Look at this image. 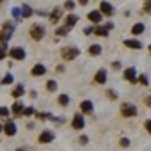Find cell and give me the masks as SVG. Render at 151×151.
Instances as JSON below:
<instances>
[{
    "label": "cell",
    "mask_w": 151,
    "mask_h": 151,
    "mask_svg": "<svg viewBox=\"0 0 151 151\" xmlns=\"http://www.w3.org/2000/svg\"><path fill=\"white\" fill-rule=\"evenodd\" d=\"M78 53H80V50H78L77 46H64V48L60 50V55H62L64 60H73V59H77Z\"/></svg>",
    "instance_id": "cell-1"
},
{
    "label": "cell",
    "mask_w": 151,
    "mask_h": 151,
    "mask_svg": "<svg viewBox=\"0 0 151 151\" xmlns=\"http://www.w3.org/2000/svg\"><path fill=\"white\" fill-rule=\"evenodd\" d=\"M137 112H139L137 107L132 105V103H123V107H121V114H123L124 117H135Z\"/></svg>",
    "instance_id": "cell-2"
},
{
    "label": "cell",
    "mask_w": 151,
    "mask_h": 151,
    "mask_svg": "<svg viewBox=\"0 0 151 151\" xmlns=\"http://www.w3.org/2000/svg\"><path fill=\"white\" fill-rule=\"evenodd\" d=\"M30 37L36 39V41H41V39L45 37V29H43L41 25H34V27L30 29Z\"/></svg>",
    "instance_id": "cell-3"
},
{
    "label": "cell",
    "mask_w": 151,
    "mask_h": 151,
    "mask_svg": "<svg viewBox=\"0 0 151 151\" xmlns=\"http://www.w3.org/2000/svg\"><path fill=\"white\" fill-rule=\"evenodd\" d=\"M124 80H128L130 84H137V82H139L135 68H128V69H124Z\"/></svg>",
    "instance_id": "cell-4"
},
{
    "label": "cell",
    "mask_w": 151,
    "mask_h": 151,
    "mask_svg": "<svg viewBox=\"0 0 151 151\" xmlns=\"http://www.w3.org/2000/svg\"><path fill=\"white\" fill-rule=\"evenodd\" d=\"M73 128L75 130H82L84 128V124H86V121H84V116H82V112H78V114H75L73 116Z\"/></svg>",
    "instance_id": "cell-5"
},
{
    "label": "cell",
    "mask_w": 151,
    "mask_h": 151,
    "mask_svg": "<svg viewBox=\"0 0 151 151\" xmlns=\"http://www.w3.org/2000/svg\"><path fill=\"white\" fill-rule=\"evenodd\" d=\"M9 55H11L13 59H16V60H23V59H25V50L20 48V46H14V48L9 50Z\"/></svg>",
    "instance_id": "cell-6"
},
{
    "label": "cell",
    "mask_w": 151,
    "mask_h": 151,
    "mask_svg": "<svg viewBox=\"0 0 151 151\" xmlns=\"http://www.w3.org/2000/svg\"><path fill=\"white\" fill-rule=\"evenodd\" d=\"M53 132H50V130H45V132H41L39 133V137H37V140L41 142V144H48V142H52L53 140Z\"/></svg>",
    "instance_id": "cell-7"
},
{
    "label": "cell",
    "mask_w": 151,
    "mask_h": 151,
    "mask_svg": "<svg viewBox=\"0 0 151 151\" xmlns=\"http://www.w3.org/2000/svg\"><path fill=\"white\" fill-rule=\"evenodd\" d=\"M94 80L98 84H105L107 82V69H98L96 75H94Z\"/></svg>",
    "instance_id": "cell-8"
},
{
    "label": "cell",
    "mask_w": 151,
    "mask_h": 151,
    "mask_svg": "<svg viewBox=\"0 0 151 151\" xmlns=\"http://www.w3.org/2000/svg\"><path fill=\"white\" fill-rule=\"evenodd\" d=\"M78 22V16L77 14H68L66 18H64V27H68V29H71L75 23Z\"/></svg>",
    "instance_id": "cell-9"
},
{
    "label": "cell",
    "mask_w": 151,
    "mask_h": 151,
    "mask_svg": "<svg viewBox=\"0 0 151 151\" xmlns=\"http://www.w3.org/2000/svg\"><path fill=\"white\" fill-rule=\"evenodd\" d=\"M60 16H62V9H60V7H55V9L50 13V22H52V23H57V22L60 20Z\"/></svg>",
    "instance_id": "cell-10"
},
{
    "label": "cell",
    "mask_w": 151,
    "mask_h": 151,
    "mask_svg": "<svg viewBox=\"0 0 151 151\" xmlns=\"http://www.w3.org/2000/svg\"><path fill=\"white\" fill-rule=\"evenodd\" d=\"M4 132H6V135H14L16 133V124L13 123V121H6V126H4Z\"/></svg>",
    "instance_id": "cell-11"
},
{
    "label": "cell",
    "mask_w": 151,
    "mask_h": 151,
    "mask_svg": "<svg viewBox=\"0 0 151 151\" xmlns=\"http://www.w3.org/2000/svg\"><path fill=\"white\" fill-rule=\"evenodd\" d=\"M100 9H101V14H112L114 13V7H112V4H109V2H101L100 4Z\"/></svg>",
    "instance_id": "cell-12"
},
{
    "label": "cell",
    "mask_w": 151,
    "mask_h": 151,
    "mask_svg": "<svg viewBox=\"0 0 151 151\" xmlns=\"http://www.w3.org/2000/svg\"><path fill=\"white\" fill-rule=\"evenodd\" d=\"M124 46L133 48V50H140V48H142V43L137 41V39H126V41H124Z\"/></svg>",
    "instance_id": "cell-13"
},
{
    "label": "cell",
    "mask_w": 151,
    "mask_h": 151,
    "mask_svg": "<svg viewBox=\"0 0 151 151\" xmlns=\"http://www.w3.org/2000/svg\"><path fill=\"white\" fill-rule=\"evenodd\" d=\"M87 18H89V22H93V23H100V22H101V13H100V11H91V13L87 14Z\"/></svg>",
    "instance_id": "cell-14"
},
{
    "label": "cell",
    "mask_w": 151,
    "mask_h": 151,
    "mask_svg": "<svg viewBox=\"0 0 151 151\" xmlns=\"http://www.w3.org/2000/svg\"><path fill=\"white\" fill-rule=\"evenodd\" d=\"M45 73H46V68L43 64H36L32 68V75H34V77H41V75H45Z\"/></svg>",
    "instance_id": "cell-15"
},
{
    "label": "cell",
    "mask_w": 151,
    "mask_h": 151,
    "mask_svg": "<svg viewBox=\"0 0 151 151\" xmlns=\"http://www.w3.org/2000/svg\"><path fill=\"white\" fill-rule=\"evenodd\" d=\"M2 32H4L6 39H9V37L13 36V32H14V27L11 25V22H9V23H4V29H2Z\"/></svg>",
    "instance_id": "cell-16"
},
{
    "label": "cell",
    "mask_w": 151,
    "mask_h": 151,
    "mask_svg": "<svg viewBox=\"0 0 151 151\" xmlns=\"http://www.w3.org/2000/svg\"><path fill=\"white\" fill-rule=\"evenodd\" d=\"M80 109H82L84 114H91V112H93V101H89V100L82 101V103H80Z\"/></svg>",
    "instance_id": "cell-17"
},
{
    "label": "cell",
    "mask_w": 151,
    "mask_h": 151,
    "mask_svg": "<svg viewBox=\"0 0 151 151\" xmlns=\"http://www.w3.org/2000/svg\"><path fill=\"white\" fill-rule=\"evenodd\" d=\"M94 34H98V36H101V37H107L109 36V29L105 27V25H98V27H94Z\"/></svg>",
    "instance_id": "cell-18"
},
{
    "label": "cell",
    "mask_w": 151,
    "mask_h": 151,
    "mask_svg": "<svg viewBox=\"0 0 151 151\" xmlns=\"http://www.w3.org/2000/svg\"><path fill=\"white\" fill-rule=\"evenodd\" d=\"M11 110H13V114H14V116H22V114L25 112V110H23V105H22L20 101H16V103L11 107Z\"/></svg>",
    "instance_id": "cell-19"
},
{
    "label": "cell",
    "mask_w": 151,
    "mask_h": 151,
    "mask_svg": "<svg viewBox=\"0 0 151 151\" xmlns=\"http://www.w3.org/2000/svg\"><path fill=\"white\" fill-rule=\"evenodd\" d=\"M144 32V25L142 23H135L133 27H132V34L133 36H139V34H142Z\"/></svg>",
    "instance_id": "cell-20"
},
{
    "label": "cell",
    "mask_w": 151,
    "mask_h": 151,
    "mask_svg": "<svg viewBox=\"0 0 151 151\" xmlns=\"http://www.w3.org/2000/svg\"><path fill=\"white\" fill-rule=\"evenodd\" d=\"M89 53L91 55H100L101 53V46L100 45H91L89 46Z\"/></svg>",
    "instance_id": "cell-21"
},
{
    "label": "cell",
    "mask_w": 151,
    "mask_h": 151,
    "mask_svg": "<svg viewBox=\"0 0 151 151\" xmlns=\"http://www.w3.org/2000/svg\"><path fill=\"white\" fill-rule=\"evenodd\" d=\"M23 93H25V89H23V86H16L14 87V91L11 93L14 98H20V96H23Z\"/></svg>",
    "instance_id": "cell-22"
},
{
    "label": "cell",
    "mask_w": 151,
    "mask_h": 151,
    "mask_svg": "<svg viewBox=\"0 0 151 151\" xmlns=\"http://www.w3.org/2000/svg\"><path fill=\"white\" fill-rule=\"evenodd\" d=\"M59 105L60 107H68L69 105V96L68 94H60L59 96Z\"/></svg>",
    "instance_id": "cell-23"
},
{
    "label": "cell",
    "mask_w": 151,
    "mask_h": 151,
    "mask_svg": "<svg viewBox=\"0 0 151 151\" xmlns=\"http://www.w3.org/2000/svg\"><path fill=\"white\" fill-rule=\"evenodd\" d=\"M30 14H32V9H30V6L23 4V7H22V16H23V18H29Z\"/></svg>",
    "instance_id": "cell-24"
},
{
    "label": "cell",
    "mask_w": 151,
    "mask_h": 151,
    "mask_svg": "<svg viewBox=\"0 0 151 151\" xmlns=\"http://www.w3.org/2000/svg\"><path fill=\"white\" fill-rule=\"evenodd\" d=\"M13 82H14V77H13L11 73H7L6 77H4V80H2V84H4V86H7V84H13Z\"/></svg>",
    "instance_id": "cell-25"
},
{
    "label": "cell",
    "mask_w": 151,
    "mask_h": 151,
    "mask_svg": "<svg viewBox=\"0 0 151 151\" xmlns=\"http://www.w3.org/2000/svg\"><path fill=\"white\" fill-rule=\"evenodd\" d=\"M46 89H48L50 93H53V91L57 89V82H55V80H48V84H46Z\"/></svg>",
    "instance_id": "cell-26"
},
{
    "label": "cell",
    "mask_w": 151,
    "mask_h": 151,
    "mask_svg": "<svg viewBox=\"0 0 151 151\" xmlns=\"http://www.w3.org/2000/svg\"><path fill=\"white\" fill-rule=\"evenodd\" d=\"M6 50H7V45H6V43H2V46H0V60H2V59L7 55V52H6Z\"/></svg>",
    "instance_id": "cell-27"
},
{
    "label": "cell",
    "mask_w": 151,
    "mask_h": 151,
    "mask_svg": "<svg viewBox=\"0 0 151 151\" xmlns=\"http://www.w3.org/2000/svg\"><path fill=\"white\" fill-rule=\"evenodd\" d=\"M68 30H69L68 27H60V29H57V32H55V34H57V36H66V34H68Z\"/></svg>",
    "instance_id": "cell-28"
},
{
    "label": "cell",
    "mask_w": 151,
    "mask_h": 151,
    "mask_svg": "<svg viewBox=\"0 0 151 151\" xmlns=\"http://www.w3.org/2000/svg\"><path fill=\"white\" fill-rule=\"evenodd\" d=\"M7 116H9V109L0 107V117H7Z\"/></svg>",
    "instance_id": "cell-29"
},
{
    "label": "cell",
    "mask_w": 151,
    "mask_h": 151,
    "mask_svg": "<svg viewBox=\"0 0 151 151\" xmlns=\"http://www.w3.org/2000/svg\"><path fill=\"white\" fill-rule=\"evenodd\" d=\"M139 82H140L142 86H147V77H146V75H140V77H139Z\"/></svg>",
    "instance_id": "cell-30"
},
{
    "label": "cell",
    "mask_w": 151,
    "mask_h": 151,
    "mask_svg": "<svg viewBox=\"0 0 151 151\" xmlns=\"http://www.w3.org/2000/svg\"><path fill=\"white\" fill-rule=\"evenodd\" d=\"M23 114H25V116H32V114H36V110H34V109H32V107H27V109H25V112H23Z\"/></svg>",
    "instance_id": "cell-31"
},
{
    "label": "cell",
    "mask_w": 151,
    "mask_h": 151,
    "mask_svg": "<svg viewBox=\"0 0 151 151\" xmlns=\"http://www.w3.org/2000/svg\"><path fill=\"white\" fill-rule=\"evenodd\" d=\"M144 11L147 14H151V2H144Z\"/></svg>",
    "instance_id": "cell-32"
},
{
    "label": "cell",
    "mask_w": 151,
    "mask_h": 151,
    "mask_svg": "<svg viewBox=\"0 0 151 151\" xmlns=\"http://www.w3.org/2000/svg\"><path fill=\"white\" fill-rule=\"evenodd\" d=\"M64 7H66V9H73V7H75V2H71V0H68V2L64 4Z\"/></svg>",
    "instance_id": "cell-33"
},
{
    "label": "cell",
    "mask_w": 151,
    "mask_h": 151,
    "mask_svg": "<svg viewBox=\"0 0 151 151\" xmlns=\"http://www.w3.org/2000/svg\"><path fill=\"white\" fill-rule=\"evenodd\" d=\"M107 96H109L110 100H116V98H117V94H116L114 91H107Z\"/></svg>",
    "instance_id": "cell-34"
},
{
    "label": "cell",
    "mask_w": 151,
    "mask_h": 151,
    "mask_svg": "<svg viewBox=\"0 0 151 151\" xmlns=\"http://www.w3.org/2000/svg\"><path fill=\"white\" fill-rule=\"evenodd\" d=\"M119 144H121L123 147H126V146L130 144V140H128V139H121V142H119Z\"/></svg>",
    "instance_id": "cell-35"
},
{
    "label": "cell",
    "mask_w": 151,
    "mask_h": 151,
    "mask_svg": "<svg viewBox=\"0 0 151 151\" xmlns=\"http://www.w3.org/2000/svg\"><path fill=\"white\" fill-rule=\"evenodd\" d=\"M144 124H146V130H147V132L151 133V119H147V121H146Z\"/></svg>",
    "instance_id": "cell-36"
},
{
    "label": "cell",
    "mask_w": 151,
    "mask_h": 151,
    "mask_svg": "<svg viewBox=\"0 0 151 151\" xmlns=\"http://www.w3.org/2000/svg\"><path fill=\"white\" fill-rule=\"evenodd\" d=\"M78 142H80V144H87V137H86V135H82V137L78 139Z\"/></svg>",
    "instance_id": "cell-37"
},
{
    "label": "cell",
    "mask_w": 151,
    "mask_h": 151,
    "mask_svg": "<svg viewBox=\"0 0 151 151\" xmlns=\"http://www.w3.org/2000/svg\"><path fill=\"white\" fill-rule=\"evenodd\" d=\"M112 68H114V69H119V68H121V62H117V60L112 62Z\"/></svg>",
    "instance_id": "cell-38"
},
{
    "label": "cell",
    "mask_w": 151,
    "mask_h": 151,
    "mask_svg": "<svg viewBox=\"0 0 151 151\" xmlns=\"http://www.w3.org/2000/svg\"><path fill=\"white\" fill-rule=\"evenodd\" d=\"M0 43H6V36H4L2 30H0Z\"/></svg>",
    "instance_id": "cell-39"
},
{
    "label": "cell",
    "mask_w": 151,
    "mask_h": 151,
    "mask_svg": "<svg viewBox=\"0 0 151 151\" xmlns=\"http://www.w3.org/2000/svg\"><path fill=\"white\" fill-rule=\"evenodd\" d=\"M146 105H147V107H151V96H147V98H146Z\"/></svg>",
    "instance_id": "cell-40"
},
{
    "label": "cell",
    "mask_w": 151,
    "mask_h": 151,
    "mask_svg": "<svg viewBox=\"0 0 151 151\" xmlns=\"http://www.w3.org/2000/svg\"><path fill=\"white\" fill-rule=\"evenodd\" d=\"M16 151H25V149H23V147H18V149H16Z\"/></svg>",
    "instance_id": "cell-41"
},
{
    "label": "cell",
    "mask_w": 151,
    "mask_h": 151,
    "mask_svg": "<svg viewBox=\"0 0 151 151\" xmlns=\"http://www.w3.org/2000/svg\"><path fill=\"white\" fill-rule=\"evenodd\" d=\"M2 130H4V126H2V124H0V132H2Z\"/></svg>",
    "instance_id": "cell-42"
},
{
    "label": "cell",
    "mask_w": 151,
    "mask_h": 151,
    "mask_svg": "<svg viewBox=\"0 0 151 151\" xmlns=\"http://www.w3.org/2000/svg\"><path fill=\"white\" fill-rule=\"evenodd\" d=\"M147 50H149V53H151V45H149V48H147Z\"/></svg>",
    "instance_id": "cell-43"
}]
</instances>
